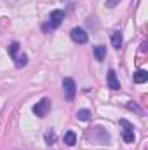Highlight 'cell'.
I'll return each mask as SVG.
<instances>
[{
    "instance_id": "30bf717a",
    "label": "cell",
    "mask_w": 148,
    "mask_h": 150,
    "mask_svg": "<svg viewBox=\"0 0 148 150\" xmlns=\"http://www.w3.org/2000/svg\"><path fill=\"white\" fill-rule=\"evenodd\" d=\"M134 131H122V140L125 142V143H132L134 142Z\"/></svg>"
},
{
    "instance_id": "2e32d148",
    "label": "cell",
    "mask_w": 148,
    "mask_h": 150,
    "mask_svg": "<svg viewBox=\"0 0 148 150\" xmlns=\"http://www.w3.org/2000/svg\"><path fill=\"white\" fill-rule=\"evenodd\" d=\"M127 108H129V110H136L138 113H141V108H140V107H138V105H136L134 101H131V103H127Z\"/></svg>"
},
{
    "instance_id": "9c48e42d",
    "label": "cell",
    "mask_w": 148,
    "mask_h": 150,
    "mask_svg": "<svg viewBox=\"0 0 148 150\" xmlns=\"http://www.w3.org/2000/svg\"><path fill=\"white\" fill-rule=\"evenodd\" d=\"M75 143H77V134H75L73 131H66L65 133V145L73 147Z\"/></svg>"
},
{
    "instance_id": "4fadbf2b",
    "label": "cell",
    "mask_w": 148,
    "mask_h": 150,
    "mask_svg": "<svg viewBox=\"0 0 148 150\" xmlns=\"http://www.w3.org/2000/svg\"><path fill=\"white\" fill-rule=\"evenodd\" d=\"M89 117H91V112L85 110V108L77 112V119H78V120H89Z\"/></svg>"
},
{
    "instance_id": "7a4b0ae2",
    "label": "cell",
    "mask_w": 148,
    "mask_h": 150,
    "mask_svg": "<svg viewBox=\"0 0 148 150\" xmlns=\"http://www.w3.org/2000/svg\"><path fill=\"white\" fill-rule=\"evenodd\" d=\"M63 93H65V98L68 101H73L75 100V93H77V86H75V80L66 77L63 80Z\"/></svg>"
},
{
    "instance_id": "277c9868",
    "label": "cell",
    "mask_w": 148,
    "mask_h": 150,
    "mask_svg": "<svg viewBox=\"0 0 148 150\" xmlns=\"http://www.w3.org/2000/svg\"><path fill=\"white\" fill-rule=\"evenodd\" d=\"M70 37H72V40L73 42H77V44H85L87 42V33L82 30V28H72V32H70Z\"/></svg>"
},
{
    "instance_id": "8992f818",
    "label": "cell",
    "mask_w": 148,
    "mask_h": 150,
    "mask_svg": "<svg viewBox=\"0 0 148 150\" xmlns=\"http://www.w3.org/2000/svg\"><path fill=\"white\" fill-rule=\"evenodd\" d=\"M132 80H134L136 84H145V82L148 80V72L147 70H138V72H134Z\"/></svg>"
},
{
    "instance_id": "9a60e30c",
    "label": "cell",
    "mask_w": 148,
    "mask_h": 150,
    "mask_svg": "<svg viewBox=\"0 0 148 150\" xmlns=\"http://www.w3.org/2000/svg\"><path fill=\"white\" fill-rule=\"evenodd\" d=\"M45 142H47L49 145L54 143V142H56V134H54V133H47V134H45Z\"/></svg>"
},
{
    "instance_id": "5b68a950",
    "label": "cell",
    "mask_w": 148,
    "mask_h": 150,
    "mask_svg": "<svg viewBox=\"0 0 148 150\" xmlns=\"http://www.w3.org/2000/svg\"><path fill=\"white\" fill-rule=\"evenodd\" d=\"M108 87H110L111 91H118V89H120V82H118V79H117L115 70H110V72H108Z\"/></svg>"
},
{
    "instance_id": "e0dca14e",
    "label": "cell",
    "mask_w": 148,
    "mask_h": 150,
    "mask_svg": "<svg viewBox=\"0 0 148 150\" xmlns=\"http://www.w3.org/2000/svg\"><path fill=\"white\" fill-rule=\"evenodd\" d=\"M118 4V0H106V7H115Z\"/></svg>"
},
{
    "instance_id": "5bb4252c",
    "label": "cell",
    "mask_w": 148,
    "mask_h": 150,
    "mask_svg": "<svg viewBox=\"0 0 148 150\" xmlns=\"http://www.w3.org/2000/svg\"><path fill=\"white\" fill-rule=\"evenodd\" d=\"M120 126H122L125 131H134V126H132L131 122H127L125 119H122V120H120Z\"/></svg>"
},
{
    "instance_id": "3957f363",
    "label": "cell",
    "mask_w": 148,
    "mask_h": 150,
    "mask_svg": "<svg viewBox=\"0 0 148 150\" xmlns=\"http://www.w3.org/2000/svg\"><path fill=\"white\" fill-rule=\"evenodd\" d=\"M32 110H33V113H35L37 117H40V119H42V117H45L47 112L51 110V100H49V98H42L37 105H33V108H32Z\"/></svg>"
},
{
    "instance_id": "ba28073f",
    "label": "cell",
    "mask_w": 148,
    "mask_h": 150,
    "mask_svg": "<svg viewBox=\"0 0 148 150\" xmlns=\"http://www.w3.org/2000/svg\"><path fill=\"white\" fill-rule=\"evenodd\" d=\"M94 56H96V61H103L105 56H106V47L96 45V47H94Z\"/></svg>"
},
{
    "instance_id": "7c38bea8",
    "label": "cell",
    "mask_w": 148,
    "mask_h": 150,
    "mask_svg": "<svg viewBox=\"0 0 148 150\" xmlns=\"http://www.w3.org/2000/svg\"><path fill=\"white\" fill-rule=\"evenodd\" d=\"M28 65V56L26 54H21L19 58H16V67L18 68H23V67H26Z\"/></svg>"
},
{
    "instance_id": "6da1fadb",
    "label": "cell",
    "mask_w": 148,
    "mask_h": 150,
    "mask_svg": "<svg viewBox=\"0 0 148 150\" xmlns=\"http://www.w3.org/2000/svg\"><path fill=\"white\" fill-rule=\"evenodd\" d=\"M63 19H65V11H61V9L52 11V12L49 14V23L44 25V30L47 32V30H54V28H58V26L63 23Z\"/></svg>"
},
{
    "instance_id": "8fae6325",
    "label": "cell",
    "mask_w": 148,
    "mask_h": 150,
    "mask_svg": "<svg viewBox=\"0 0 148 150\" xmlns=\"http://www.w3.org/2000/svg\"><path fill=\"white\" fill-rule=\"evenodd\" d=\"M18 49H19V44H18V42H12V44L7 47V52H9V56H11L12 59L16 58V52H18Z\"/></svg>"
},
{
    "instance_id": "52a82bcc",
    "label": "cell",
    "mask_w": 148,
    "mask_h": 150,
    "mask_svg": "<svg viewBox=\"0 0 148 150\" xmlns=\"http://www.w3.org/2000/svg\"><path fill=\"white\" fill-rule=\"evenodd\" d=\"M122 42H124V37H122L120 32H113V33H111V45H113L115 49H120V47H122Z\"/></svg>"
}]
</instances>
